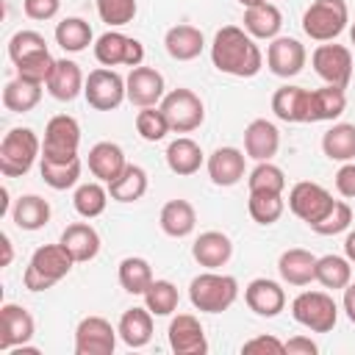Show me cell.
Here are the masks:
<instances>
[{
    "mask_svg": "<svg viewBox=\"0 0 355 355\" xmlns=\"http://www.w3.org/2000/svg\"><path fill=\"white\" fill-rule=\"evenodd\" d=\"M211 61L219 72L233 75V78H252L263 67L261 47L239 25H225L216 31L214 44H211Z\"/></svg>",
    "mask_w": 355,
    "mask_h": 355,
    "instance_id": "obj_1",
    "label": "cell"
},
{
    "mask_svg": "<svg viewBox=\"0 0 355 355\" xmlns=\"http://www.w3.org/2000/svg\"><path fill=\"white\" fill-rule=\"evenodd\" d=\"M75 258L69 255V250L58 241V244H42L33 250L31 255V263L25 266V275H22V283L28 291H47L53 288L61 277L69 275Z\"/></svg>",
    "mask_w": 355,
    "mask_h": 355,
    "instance_id": "obj_2",
    "label": "cell"
},
{
    "mask_svg": "<svg viewBox=\"0 0 355 355\" xmlns=\"http://www.w3.org/2000/svg\"><path fill=\"white\" fill-rule=\"evenodd\" d=\"M239 297V280L233 275H219L214 269L197 275L189 283V300L202 313H222Z\"/></svg>",
    "mask_w": 355,
    "mask_h": 355,
    "instance_id": "obj_3",
    "label": "cell"
},
{
    "mask_svg": "<svg viewBox=\"0 0 355 355\" xmlns=\"http://www.w3.org/2000/svg\"><path fill=\"white\" fill-rule=\"evenodd\" d=\"M42 153V141L31 128H11L0 141V172L6 178H22L31 172Z\"/></svg>",
    "mask_w": 355,
    "mask_h": 355,
    "instance_id": "obj_4",
    "label": "cell"
},
{
    "mask_svg": "<svg viewBox=\"0 0 355 355\" xmlns=\"http://www.w3.org/2000/svg\"><path fill=\"white\" fill-rule=\"evenodd\" d=\"M349 22V8L344 0H313L302 14V31L313 42H333Z\"/></svg>",
    "mask_w": 355,
    "mask_h": 355,
    "instance_id": "obj_5",
    "label": "cell"
},
{
    "mask_svg": "<svg viewBox=\"0 0 355 355\" xmlns=\"http://www.w3.org/2000/svg\"><path fill=\"white\" fill-rule=\"evenodd\" d=\"M291 316L311 333H330L338 322V305L324 291H302L291 302Z\"/></svg>",
    "mask_w": 355,
    "mask_h": 355,
    "instance_id": "obj_6",
    "label": "cell"
},
{
    "mask_svg": "<svg viewBox=\"0 0 355 355\" xmlns=\"http://www.w3.org/2000/svg\"><path fill=\"white\" fill-rule=\"evenodd\" d=\"M158 108L164 111V116L169 122V130H175V133H191L205 119V105H202V100L191 89H172V92H166Z\"/></svg>",
    "mask_w": 355,
    "mask_h": 355,
    "instance_id": "obj_7",
    "label": "cell"
},
{
    "mask_svg": "<svg viewBox=\"0 0 355 355\" xmlns=\"http://www.w3.org/2000/svg\"><path fill=\"white\" fill-rule=\"evenodd\" d=\"M80 144V125L69 114H58L44 125V141H42V158L47 161H72L78 158Z\"/></svg>",
    "mask_w": 355,
    "mask_h": 355,
    "instance_id": "obj_8",
    "label": "cell"
},
{
    "mask_svg": "<svg viewBox=\"0 0 355 355\" xmlns=\"http://www.w3.org/2000/svg\"><path fill=\"white\" fill-rule=\"evenodd\" d=\"M83 97L97 111H114L122 105V100H128L125 78L119 72H114L111 67H97L89 72V78L83 83Z\"/></svg>",
    "mask_w": 355,
    "mask_h": 355,
    "instance_id": "obj_9",
    "label": "cell"
},
{
    "mask_svg": "<svg viewBox=\"0 0 355 355\" xmlns=\"http://www.w3.org/2000/svg\"><path fill=\"white\" fill-rule=\"evenodd\" d=\"M333 202H336L333 194L324 186L313 183V180H300L288 191V208H291V214L300 216L308 227L316 225L319 219H324L327 211L333 208Z\"/></svg>",
    "mask_w": 355,
    "mask_h": 355,
    "instance_id": "obj_10",
    "label": "cell"
},
{
    "mask_svg": "<svg viewBox=\"0 0 355 355\" xmlns=\"http://www.w3.org/2000/svg\"><path fill=\"white\" fill-rule=\"evenodd\" d=\"M94 58L103 64V67H141L144 61V47L139 39H130L119 31H105L97 42H94Z\"/></svg>",
    "mask_w": 355,
    "mask_h": 355,
    "instance_id": "obj_11",
    "label": "cell"
},
{
    "mask_svg": "<svg viewBox=\"0 0 355 355\" xmlns=\"http://www.w3.org/2000/svg\"><path fill=\"white\" fill-rule=\"evenodd\" d=\"M119 330L103 316H86L75 327V355H111L116 349Z\"/></svg>",
    "mask_w": 355,
    "mask_h": 355,
    "instance_id": "obj_12",
    "label": "cell"
},
{
    "mask_svg": "<svg viewBox=\"0 0 355 355\" xmlns=\"http://www.w3.org/2000/svg\"><path fill=\"white\" fill-rule=\"evenodd\" d=\"M311 64L324 83L347 89L352 78V53L344 44H319L311 55Z\"/></svg>",
    "mask_w": 355,
    "mask_h": 355,
    "instance_id": "obj_13",
    "label": "cell"
},
{
    "mask_svg": "<svg viewBox=\"0 0 355 355\" xmlns=\"http://www.w3.org/2000/svg\"><path fill=\"white\" fill-rule=\"evenodd\" d=\"M166 338H169V347L175 355H205L208 352L205 330H202L200 319L191 313H178L169 322Z\"/></svg>",
    "mask_w": 355,
    "mask_h": 355,
    "instance_id": "obj_14",
    "label": "cell"
},
{
    "mask_svg": "<svg viewBox=\"0 0 355 355\" xmlns=\"http://www.w3.org/2000/svg\"><path fill=\"white\" fill-rule=\"evenodd\" d=\"M305 58H308V53H305L302 42H297L291 36H275L272 44L266 47V67L277 78L300 75L305 67Z\"/></svg>",
    "mask_w": 355,
    "mask_h": 355,
    "instance_id": "obj_15",
    "label": "cell"
},
{
    "mask_svg": "<svg viewBox=\"0 0 355 355\" xmlns=\"http://www.w3.org/2000/svg\"><path fill=\"white\" fill-rule=\"evenodd\" d=\"M33 333H36L33 316L22 305L6 302L0 308V352H11L14 347L28 344Z\"/></svg>",
    "mask_w": 355,
    "mask_h": 355,
    "instance_id": "obj_16",
    "label": "cell"
},
{
    "mask_svg": "<svg viewBox=\"0 0 355 355\" xmlns=\"http://www.w3.org/2000/svg\"><path fill=\"white\" fill-rule=\"evenodd\" d=\"M125 89H128V100L139 108L147 105H161L164 100V75L153 67H133L130 75L125 78Z\"/></svg>",
    "mask_w": 355,
    "mask_h": 355,
    "instance_id": "obj_17",
    "label": "cell"
},
{
    "mask_svg": "<svg viewBox=\"0 0 355 355\" xmlns=\"http://www.w3.org/2000/svg\"><path fill=\"white\" fill-rule=\"evenodd\" d=\"M244 302L252 313L258 316H277L283 308H286V291L277 280H269V277H255L247 283L244 288Z\"/></svg>",
    "mask_w": 355,
    "mask_h": 355,
    "instance_id": "obj_18",
    "label": "cell"
},
{
    "mask_svg": "<svg viewBox=\"0 0 355 355\" xmlns=\"http://www.w3.org/2000/svg\"><path fill=\"white\" fill-rule=\"evenodd\" d=\"M83 83H86V78H83V72H80V67L75 61L55 58V67H53V72H50L44 86H47L50 97H55L58 103H69L83 92Z\"/></svg>",
    "mask_w": 355,
    "mask_h": 355,
    "instance_id": "obj_19",
    "label": "cell"
},
{
    "mask_svg": "<svg viewBox=\"0 0 355 355\" xmlns=\"http://www.w3.org/2000/svg\"><path fill=\"white\" fill-rule=\"evenodd\" d=\"M205 166L214 186H236L244 178V153L239 147H216Z\"/></svg>",
    "mask_w": 355,
    "mask_h": 355,
    "instance_id": "obj_20",
    "label": "cell"
},
{
    "mask_svg": "<svg viewBox=\"0 0 355 355\" xmlns=\"http://www.w3.org/2000/svg\"><path fill=\"white\" fill-rule=\"evenodd\" d=\"M191 255H194V261H197L200 266H205V269H219V266H225V263L230 261V255H233V241H230L222 230H205V233H200V236L194 239Z\"/></svg>",
    "mask_w": 355,
    "mask_h": 355,
    "instance_id": "obj_21",
    "label": "cell"
},
{
    "mask_svg": "<svg viewBox=\"0 0 355 355\" xmlns=\"http://www.w3.org/2000/svg\"><path fill=\"white\" fill-rule=\"evenodd\" d=\"M128 161H125V153L119 144L114 141H97L92 150H89V172L100 180V183H111L116 180L122 172H125Z\"/></svg>",
    "mask_w": 355,
    "mask_h": 355,
    "instance_id": "obj_22",
    "label": "cell"
},
{
    "mask_svg": "<svg viewBox=\"0 0 355 355\" xmlns=\"http://www.w3.org/2000/svg\"><path fill=\"white\" fill-rule=\"evenodd\" d=\"M280 147V133L269 119H252L244 130V153L252 161H272Z\"/></svg>",
    "mask_w": 355,
    "mask_h": 355,
    "instance_id": "obj_23",
    "label": "cell"
},
{
    "mask_svg": "<svg viewBox=\"0 0 355 355\" xmlns=\"http://www.w3.org/2000/svg\"><path fill=\"white\" fill-rule=\"evenodd\" d=\"M277 272L288 286H308L316 280V255L302 247H291L277 258Z\"/></svg>",
    "mask_w": 355,
    "mask_h": 355,
    "instance_id": "obj_24",
    "label": "cell"
},
{
    "mask_svg": "<svg viewBox=\"0 0 355 355\" xmlns=\"http://www.w3.org/2000/svg\"><path fill=\"white\" fill-rule=\"evenodd\" d=\"M347 108V94L341 86H322L308 89V122H333Z\"/></svg>",
    "mask_w": 355,
    "mask_h": 355,
    "instance_id": "obj_25",
    "label": "cell"
},
{
    "mask_svg": "<svg viewBox=\"0 0 355 355\" xmlns=\"http://www.w3.org/2000/svg\"><path fill=\"white\" fill-rule=\"evenodd\" d=\"M58 241L69 250V255L75 258V263L92 261L100 252V236H97V230L89 222H72V225H67Z\"/></svg>",
    "mask_w": 355,
    "mask_h": 355,
    "instance_id": "obj_26",
    "label": "cell"
},
{
    "mask_svg": "<svg viewBox=\"0 0 355 355\" xmlns=\"http://www.w3.org/2000/svg\"><path fill=\"white\" fill-rule=\"evenodd\" d=\"M283 28V14L275 3H258L244 8V31L252 39H275Z\"/></svg>",
    "mask_w": 355,
    "mask_h": 355,
    "instance_id": "obj_27",
    "label": "cell"
},
{
    "mask_svg": "<svg viewBox=\"0 0 355 355\" xmlns=\"http://www.w3.org/2000/svg\"><path fill=\"white\" fill-rule=\"evenodd\" d=\"M164 47L175 61H194L202 53L205 39H202V31L194 25H175L166 31Z\"/></svg>",
    "mask_w": 355,
    "mask_h": 355,
    "instance_id": "obj_28",
    "label": "cell"
},
{
    "mask_svg": "<svg viewBox=\"0 0 355 355\" xmlns=\"http://www.w3.org/2000/svg\"><path fill=\"white\" fill-rule=\"evenodd\" d=\"M119 338L130 349H141L153 338V311L150 308H128L116 324Z\"/></svg>",
    "mask_w": 355,
    "mask_h": 355,
    "instance_id": "obj_29",
    "label": "cell"
},
{
    "mask_svg": "<svg viewBox=\"0 0 355 355\" xmlns=\"http://www.w3.org/2000/svg\"><path fill=\"white\" fill-rule=\"evenodd\" d=\"M272 111L283 122H308V89L280 86L272 94Z\"/></svg>",
    "mask_w": 355,
    "mask_h": 355,
    "instance_id": "obj_30",
    "label": "cell"
},
{
    "mask_svg": "<svg viewBox=\"0 0 355 355\" xmlns=\"http://www.w3.org/2000/svg\"><path fill=\"white\" fill-rule=\"evenodd\" d=\"M161 230L172 239H186L194 225H197V214H194V205L189 200H169L164 208H161Z\"/></svg>",
    "mask_w": 355,
    "mask_h": 355,
    "instance_id": "obj_31",
    "label": "cell"
},
{
    "mask_svg": "<svg viewBox=\"0 0 355 355\" xmlns=\"http://www.w3.org/2000/svg\"><path fill=\"white\" fill-rule=\"evenodd\" d=\"M11 219L19 230H42L50 222V202L39 194H22L11 208Z\"/></svg>",
    "mask_w": 355,
    "mask_h": 355,
    "instance_id": "obj_32",
    "label": "cell"
},
{
    "mask_svg": "<svg viewBox=\"0 0 355 355\" xmlns=\"http://www.w3.org/2000/svg\"><path fill=\"white\" fill-rule=\"evenodd\" d=\"M42 86H44V83H33V80L17 75V78L8 80L6 89H3V105H6L8 111H14V114H28V111H33V108L39 105V100H42Z\"/></svg>",
    "mask_w": 355,
    "mask_h": 355,
    "instance_id": "obj_33",
    "label": "cell"
},
{
    "mask_svg": "<svg viewBox=\"0 0 355 355\" xmlns=\"http://www.w3.org/2000/svg\"><path fill=\"white\" fill-rule=\"evenodd\" d=\"M166 166L175 175H194L202 166L200 144L194 139H189V136H180V139L169 141V147H166Z\"/></svg>",
    "mask_w": 355,
    "mask_h": 355,
    "instance_id": "obj_34",
    "label": "cell"
},
{
    "mask_svg": "<svg viewBox=\"0 0 355 355\" xmlns=\"http://www.w3.org/2000/svg\"><path fill=\"white\" fill-rule=\"evenodd\" d=\"M322 153L330 161H352L355 158V125L338 122L322 136Z\"/></svg>",
    "mask_w": 355,
    "mask_h": 355,
    "instance_id": "obj_35",
    "label": "cell"
},
{
    "mask_svg": "<svg viewBox=\"0 0 355 355\" xmlns=\"http://www.w3.org/2000/svg\"><path fill=\"white\" fill-rule=\"evenodd\" d=\"M144 191H147V172L136 164H128L125 172L108 183V194L116 202H136L144 197Z\"/></svg>",
    "mask_w": 355,
    "mask_h": 355,
    "instance_id": "obj_36",
    "label": "cell"
},
{
    "mask_svg": "<svg viewBox=\"0 0 355 355\" xmlns=\"http://www.w3.org/2000/svg\"><path fill=\"white\" fill-rule=\"evenodd\" d=\"M92 39H94V33H92L89 22L80 19V17H67V19H61V22L55 25V42H58V47L67 50V53H80V50H86V47L92 44Z\"/></svg>",
    "mask_w": 355,
    "mask_h": 355,
    "instance_id": "obj_37",
    "label": "cell"
},
{
    "mask_svg": "<svg viewBox=\"0 0 355 355\" xmlns=\"http://www.w3.org/2000/svg\"><path fill=\"white\" fill-rule=\"evenodd\" d=\"M39 172H42V180L55 189V191H64V189H72L80 178V158H72V161H47V158H39Z\"/></svg>",
    "mask_w": 355,
    "mask_h": 355,
    "instance_id": "obj_38",
    "label": "cell"
},
{
    "mask_svg": "<svg viewBox=\"0 0 355 355\" xmlns=\"http://www.w3.org/2000/svg\"><path fill=\"white\" fill-rule=\"evenodd\" d=\"M153 283V266L139 258V255H130V258H122L119 261V286L128 291V294H144Z\"/></svg>",
    "mask_w": 355,
    "mask_h": 355,
    "instance_id": "obj_39",
    "label": "cell"
},
{
    "mask_svg": "<svg viewBox=\"0 0 355 355\" xmlns=\"http://www.w3.org/2000/svg\"><path fill=\"white\" fill-rule=\"evenodd\" d=\"M349 277H352V266L347 261V255H322L316 258V280L324 286V288H347L349 286Z\"/></svg>",
    "mask_w": 355,
    "mask_h": 355,
    "instance_id": "obj_40",
    "label": "cell"
},
{
    "mask_svg": "<svg viewBox=\"0 0 355 355\" xmlns=\"http://www.w3.org/2000/svg\"><path fill=\"white\" fill-rule=\"evenodd\" d=\"M72 205L83 219H94L108 205V189H103L100 183H80L72 194Z\"/></svg>",
    "mask_w": 355,
    "mask_h": 355,
    "instance_id": "obj_41",
    "label": "cell"
},
{
    "mask_svg": "<svg viewBox=\"0 0 355 355\" xmlns=\"http://www.w3.org/2000/svg\"><path fill=\"white\" fill-rule=\"evenodd\" d=\"M283 194H272V191H250L247 200V211L258 225H275L283 216Z\"/></svg>",
    "mask_w": 355,
    "mask_h": 355,
    "instance_id": "obj_42",
    "label": "cell"
},
{
    "mask_svg": "<svg viewBox=\"0 0 355 355\" xmlns=\"http://www.w3.org/2000/svg\"><path fill=\"white\" fill-rule=\"evenodd\" d=\"M178 288L169 280H153L144 291V305L153 311V316H169L178 308Z\"/></svg>",
    "mask_w": 355,
    "mask_h": 355,
    "instance_id": "obj_43",
    "label": "cell"
},
{
    "mask_svg": "<svg viewBox=\"0 0 355 355\" xmlns=\"http://www.w3.org/2000/svg\"><path fill=\"white\" fill-rule=\"evenodd\" d=\"M250 191H272V194H283L286 189V175L280 166H275L272 161H258V166L250 172L247 178Z\"/></svg>",
    "mask_w": 355,
    "mask_h": 355,
    "instance_id": "obj_44",
    "label": "cell"
},
{
    "mask_svg": "<svg viewBox=\"0 0 355 355\" xmlns=\"http://www.w3.org/2000/svg\"><path fill=\"white\" fill-rule=\"evenodd\" d=\"M136 130L144 141H161L169 133V122L158 105H147L136 114Z\"/></svg>",
    "mask_w": 355,
    "mask_h": 355,
    "instance_id": "obj_45",
    "label": "cell"
},
{
    "mask_svg": "<svg viewBox=\"0 0 355 355\" xmlns=\"http://www.w3.org/2000/svg\"><path fill=\"white\" fill-rule=\"evenodd\" d=\"M94 6L100 19L111 28H122L136 17V0H94Z\"/></svg>",
    "mask_w": 355,
    "mask_h": 355,
    "instance_id": "obj_46",
    "label": "cell"
},
{
    "mask_svg": "<svg viewBox=\"0 0 355 355\" xmlns=\"http://www.w3.org/2000/svg\"><path fill=\"white\" fill-rule=\"evenodd\" d=\"M14 67H17V75L19 78H28L33 83H47V78H50V72L55 67V58L50 55V50H42L36 55H28V58L17 61Z\"/></svg>",
    "mask_w": 355,
    "mask_h": 355,
    "instance_id": "obj_47",
    "label": "cell"
},
{
    "mask_svg": "<svg viewBox=\"0 0 355 355\" xmlns=\"http://www.w3.org/2000/svg\"><path fill=\"white\" fill-rule=\"evenodd\" d=\"M42 50H47V42H44V36L36 33V31H17V33L8 39V58H11L14 64L22 61V58H28V55H36V53H42Z\"/></svg>",
    "mask_w": 355,
    "mask_h": 355,
    "instance_id": "obj_48",
    "label": "cell"
},
{
    "mask_svg": "<svg viewBox=\"0 0 355 355\" xmlns=\"http://www.w3.org/2000/svg\"><path fill=\"white\" fill-rule=\"evenodd\" d=\"M349 222H352V208L344 200H336L333 208L327 211V216L319 219L316 225H311V230L319 236H336V233H344L349 227Z\"/></svg>",
    "mask_w": 355,
    "mask_h": 355,
    "instance_id": "obj_49",
    "label": "cell"
},
{
    "mask_svg": "<svg viewBox=\"0 0 355 355\" xmlns=\"http://www.w3.org/2000/svg\"><path fill=\"white\" fill-rule=\"evenodd\" d=\"M58 8H61V0H22V11H25V17L39 19V22L53 19V17L58 14Z\"/></svg>",
    "mask_w": 355,
    "mask_h": 355,
    "instance_id": "obj_50",
    "label": "cell"
},
{
    "mask_svg": "<svg viewBox=\"0 0 355 355\" xmlns=\"http://www.w3.org/2000/svg\"><path fill=\"white\" fill-rule=\"evenodd\" d=\"M244 352H275V355H280V352H286V344L280 341V338H275V336H255V338H250V341H244V347H241Z\"/></svg>",
    "mask_w": 355,
    "mask_h": 355,
    "instance_id": "obj_51",
    "label": "cell"
},
{
    "mask_svg": "<svg viewBox=\"0 0 355 355\" xmlns=\"http://www.w3.org/2000/svg\"><path fill=\"white\" fill-rule=\"evenodd\" d=\"M336 189L341 197L355 200V164L352 161H344V166L336 172Z\"/></svg>",
    "mask_w": 355,
    "mask_h": 355,
    "instance_id": "obj_52",
    "label": "cell"
},
{
    "mask_svg": "<svg viewBox=\"0 0 355 355\" xmlns=\"http://www.w3.org/2000/svg\"><path fill=\"white\" fill-rule=\"evenodd\" d=\"M286 352L288 355H316L319 347L311 338H305V336H294V338L286 341Z\"/></svg>",
    "mask_w": 355,
    "mask_h": 355,
    "instance_id": "obj_53",
    "label": "cell"
},
{
    "mask_svg": "<svg viewBox=\"0 0 355 355\" xmlns=\"http://www.w3.org/2000/svg\"><path fill=\"white\" fill-rule=\"evenodd\" d=\"M344 311H347V319L355 324V283L344 288Z\"/></svg>",
    "mask_w": 355,
    "mask_h": 355,
    "instance_id": "obj_54",
    "label": "cell"
},
{
    "mask_svg": "<svg viewBox=\"0 0 355 355\" xmlns=\"http://www.w3.org/2000/svg\"><path fill=\"white\" fill-rule=\"evenodd\" d=\"M0 247H3V261H0V266H8L11 258H14V247H11V239H8L6 233L0 236Z\"/></svg>",
    "mask_w": 355,
    "mask_h": 355,
    "instance_id": "obj_55",
    "label": "cell"
},
{
    "mask_svg": "<svg viewBox=\"0 0 355 355\" xmlns=\"http://www.w3.org/2000/svg\"><path fill=\"white\" fill-rule=\"evenodd\" d=\"M344 255H347L349 263H355V230H349L347 239H344Z\"/></svg>",
    "mask_w": 355,
    "mask_h": 355,
    "instance_id": "obj_56",
    "label": "cell"
},
{
    "mask_svg": "<svg viewBox=\"0 0 355 355\" xmlns=\"http://www.w3.org/2000/svg\"><path fill=\"white\" fill-rule=\"evenodd\" d=\"M6 211H8V191L0 189V214H6Z\"/></svg>",
    "mask_w": 355,
    "mask_h": 355,
    "instance_id": "obj_57",
    "label": "cell"
},
{
    "mask_svg": "<svg viewBox=\"0 0 355 355\" xmlns=\"http://www.w3.org/2000/svg\"><path fill=\"white\" fill-rule=\"evenodd\" d=\"M239 3L247 8V6H258V3H269V0H239Z\"/></svg>",
    "mask_w": 355,
    "mask_h": 355,
    "instance_id": "obj_58",
    "label": "cell"
},
{
    "mask_svg": "<svg viewBox=\"0 0 355 355\" xmlns=\"http://www.w3.org/2000/svg\"><path fill=\"white\" fill-rule=\"evenodd\" d=\"M349 39H352V44H355V22H352V28H349Z\"/></svg>",
    "mask_w": 355,
    "mask_h": 355,
    "instance_id": "obj_59",
    "label": "cell"
}]
</instances>
